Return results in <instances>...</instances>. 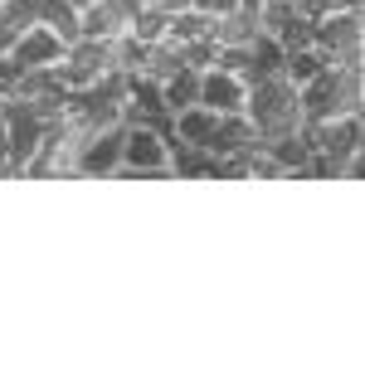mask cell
<instances>
[{
    "label": "cell",
    "instance_id": "6da1fadb",
    "mask_svg": "<svg viewBox=\"0 0 365 365\" xmlns=\"http://www.w3.org/2000/svg\"><path fill=\"white\" fill-rule=\"evenodd\" d=\"M166 161H170V141L156 127H146V122L122 127V166H117L122 180H170Z\"/></svg>",
    "mask_w": 365,
    "mask_h": 365
},
{
    "label": "cell",
    "instance_id": "7a4b0ae2",
    "mask_svg": "<svg viewBox=\"0 0 365 365\" xmlns=\"http://www.w3.org/2000/svg\"><path fill=\"white\" fill-rule=\"evenodd\" d=\"M122 166V127H103V132H88L78 146H73V175H117Z\"/></svg>",
    "mask_w": 365,
    "mask_h": 365
},
{
    "label": "cell",
    "instance_id": "3957f363",
    "mask_svg": "<svg viewBox=\"0 0 365 365\" xmlns=\"http://www.w3.org/2000/svg\"><path fill=\"white\" fill-rule=\"evenodd\" d=\"M312 44H317L322 54H331V63H336L341 49H351V44H365V15H361V10H327V15L317 20V34H312Z\"/></svg>",
    "mask_w": 365,
    "mask_h": 365
},
{
    "label": "cell",
    "instance_id": "277c9868",
    "mask_svg": "<svg viewBox=\"0 0 365 365\" xmlns=\"http://www.w3.org/2000/svg\"><path fill=\"white\" fill-rule=\"evenodd\" d=\"M365 141V127H361V113H346V117H327V122H312V146L336 156V161H351Z\"/></svg>",
    "mask_w": 365,
    "mask_h": 365
},
{
    "label": "cell",
    "instance_id": "5b68a950",
    "mask_svg": "<svg viewBox=\"0 0 365 365\" xmlns=\"http://www.w3.org/2000/svg\"><path fill=\"white\" fill-rule=\"evenodd\" d=\"M63 39H58L49 25H25L15 34V44H10V58L20 63V68H39V63H63Z\"/></svg>",
    "mask_w": 365,
    "mask_h": 365
},
{
    "label": "cell",
    "instance_id": "8992f818",
    "mask_svg": "<svg viewBox=\"0 0 365 365\" xmlns=\"http://www.w3.org/2000/svg\"><path fill=\"white\" fill-rule=\"evenodd\" d=\"M210 113H244V103H249V83L239 78V73H225V68H205L200 73V98Z\"/></svg>",
    "mask_w": 365,
    "mask_h": 365
},
{
    "label": "cell",
    "instance_id": "52a82bcc",
    "mask_svg": "<svg viewBox=\"0 0 365 365\" xmlns=\"http://www.w3.org/2000/svg\"><path fill=\"white\" fill-rule=\"evenodd\" d=\"M253 146V122L244 113H220L215 117V132L205 141V151L215 156H234V151H249Z\"/></svg>",
    "mask_w": 365,
    "mask_h": 365
},
{
    "label": "cell",
    "instance_id": "ba28073f",
    "mask_svg": "<svg viewBox=\"0 0 365 365\" xmlns=\"http://www.w3.org/2000/svg\"><path fill=\"white\" fill-rule=\"evenodd\" d=\"M166 170L175 180H215V151H205L195 141H170Z\"/></svg>",
    "mask_w": 365,
    "mask_h": 365
},
{
    "label": "cell",
    "instance_id": "9c48e42d",
    "mask_svg": "<svg viewBox=\"0 0 365 365\" xmlns=\"http://www.w3.org/2000/svg\"><path fill=\"white\" fill-rule=\"evenodd\" d=\"M78 25L88 39H117V34H127V15L117 10V0H93L78 10Z\"/></svg>",
    "mask_w": 365,
    "mask_h": 365
},
{
    "label": "cell",
    "instance_id": "30bf717a",
    "mask_svg": "<svg viewBox=\"0 0 365 365\" xmlns=\"http://www.w3.org/2000/svg\"><path fill=\"white\" fill-rule=\"evenodd\" d=\"M282 58H287V49L278 44V34H263L258 29V39L249 44V68H244V83H258V78H273V73H282Z\"/></svg>",
    "mask_w": 365,
    "mask_h": 365
},
{
    "label": "cell",
    "instance_id": "8fae6325",
    "mask_svg": "<svg viewBox=\"0 0 365 365\" xmlns=\"http://www.w3.org/2000/svg\"><path fill=\"white\" fill-rule=\"evenodd\" d=\"M34 25H49L58 39H63V44L83 39V25H78V5H73V0H39V10H34Z\"/></svg>",
    "mask_w": 365,
    "mask_h": 365
},
{
    "label": "cell",
    "instance_id": "7c38bea8",
    "mask_svg": "<svg viewBox=\"0 0 365 365\" xmlns=\"http://www.w3.org/2000/svg\"><path fill=\"white\" fill-rule=\"evenodd\" d=\"M210 39L215 44H244L249 49L253 39H258V15H249V10H225V15H215V25H210Z\"/></svg>",
    "mask_w": 365,
    "mask_h": 365
},
{
    "label": "cell",
    "instance_id": "4fadbf2b",
    "mask_svg": "<svg viewBox=\"0 0 365 365\" xmlns=\"http://www.w3.org/2000/svg\"><path fill=\"white\" fill-rule=\"evenodd\" d=\"M322 68H331V54H322L317 44H307V49H287V58H282V78H287L292 88L312 83Z\"/></svg>",
    "mask_w": 365,
    "mask_h": 365
},
{
    "label": "cell",
    "instance_id": "5bb4252c",
    "mask_svg": "<svg viewBox=\"0 0 365 365\" xmlns=\"http://www.w3.org/2000/svg\"><path fill=\"white\" fill-rule=\"evenodd\" d=\"M170 117H175V137L170 141H195V146H205L220 113H210L205 103H190V108H180V113H170Z\"/></svg>",
    "mask_w": 365,
    "mask_h": 365
},
{
    "label": "cell",
    "instance_id": "9a60e30c",
    "mask_svg": "<svg viewBox=\"0 0 365 365\" xmlns=\"http://www.w3.org/2000/svg\"><path fill=\"white\" fill-rule=\"evenodd\" d=\"M161 98H166V113H180L200 98V73L195 68H175L170 78H161Z\"/></svg>",
    "mask_w": 365,
    "mask_h": 365
},
{
    "label": "cell",
    "instance_id": "2e32d148",
    "mask_svg": "<svg viewBox=\"0 0 365 365\" xmlns=\"http://www.w3.org/2000/svg\"><path fill=\"white\" fill-rule=\"evenodd\" d=\"M166 10H161V5H141L137 15H132V20H127V34H132V39H141V44H156V39H166Z\"/></svg>",
    "mask_w": 365,
    "mask_h": 365
},
{
    "label": "cell",
    "instance_id": "e0dca14e",
    "mask_svg": "<svg viewBox=\"0 0 365 365\" xmlns=\"http://www.w3.org/2000/svg\"><path fill=\"white\" fill-rule=\"evenodd\" d=\"M175 68H185L175 39H156V44H146V63H141V73H151V78H170Z\"/></svg>",
    "mask_w": 365,
    "mask_h": 365
},
{
    "label": "cell",
    "instance_id": "ac0fdd59",
    "mask_svg": "<svg viewBox=\"0 0 365 365\" xmlns=\"http://www.w3.org/2000/svg\"><path fill=\"white\" fill-rule=\"evenodd\" d=\"M215 58H220V44H215L210 34H200V39H185V44H180V63L195 68V73L215 68Z\"/></svg>",
    "mask_w": 365,
    "mask_h": 365
},
{
    "label": "cell",
    "instance_id": "d6986e66",
    "mask_svg": "<svg viewBox=\"0 0 365 365\" xmlns=\"http://www.w3.org/2000/svg\"><path fill=\"white\" fill-rule=\"evenodd\" d=\"M141 63H146V44L132 39V34H117V39H113V68L141 73Z\"/></svg>",
    "mask_w": 365,
    "mask_h": 365
},
{
    "label": "cell",
    "instance_id": "ffe728a7",
    "mask_svg": "<svg viewBox=\"0 0 365 365\" xmlns=\"http://www.w3.org/2000/svg\"><path fill=\"white\" fill-rule=\"evenodd\" d=\"M312 34H317V20H307V15H297V10H292V20L278 29V44H282V49H307Z\"/></svg>",
    "mask_w": 365,
    "mask_h": 365
},
{
    "label": "cell",
    "instance_id": "44dd1931",
    "mask_svg": "<svg viewBox=\"0 0 365 365\" xmlns=\"http://www.w3.org/2000/svg\"><path fill=\"white\" fill-rule=\"evenodd\" d=\"M15 34H20V25H10V20H0V54H10V44H15Z\"/></svg>",
    "mask_w": 365,
    "mask_h": 365
},
{
    "label": "cell",
    "instance_id": "7402d4cb",
    "mask_svg": "<svg viewBox=\"0 0 365 365\" xmlns=\"http://www.w3.org/2000/svg\"><path fill=\"white\" fill-rule=\"evenodd\" d=\"M15 170H10V156H5V146H0V180H10Z\"/></svg>",
    "mask_w": 365,
    "mask_h": 365
},
{
    "label": "cell",
    "instance_id": "603a6c76",
    "mask_svg": "<svg viewBox=\"0 0 365 365\" xmlns=\"http://www.w3.org/2000/svg\"><path fill=\"white\" fill-rule=\"evenodd\" d=\"M5 98H10V88H5V83H0V103H5Z\"/></svg>",
    "mask_w": 365,
    "mask_h": 365
},
{
    "label": "cell",
    "instance_id": "cb8c5ba5",
    "mask_svg": "<svg viewBox=\"0 0 365 365\" xmlns=\"http://www.w3.org/2000/svg\"><path fill=\"white\" fill-rule=\"evenodd\" d=\"M73 5H78V10H83V5H93V0H73Z\"/></svg>",
    "mask_w": 365,
    "mask_h": 365
}]
</instances>
